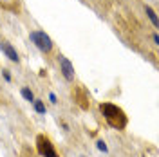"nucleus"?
<instances>
[{"label": "nucleus", "instance_id": "obj_2", "mask_svg": "<svg viewBox=\"0 0 159 157\" xmlns=\"http://www.w3.org/2000/svg\"><path fill=\"white\" fill-rule=\"evenodd\" d=\"M29 38L33 40V43H34L42 52H51V51H52V40H51L43 31H33L29 34Z\"/></svg>", "mask_w": 159, "mask_h": 157}, {"label": "nucleus", "instance_id": "obj_6", "mask_svg": "<svg viewBox=\"0 0 159 157\" xmlns=\"http://www.w3.org/2000/svg\"><path fill=\"white\" fill-rule=\"evenodd\" d=\"M145 11H147V15H148V18L152 20V24H154V25L157 27V16H156V13H154V9L147 6V7H145Z\"/></svg>", "mask_w": 159, "mask_h": 157}, {"label": "nucleus", "instance_id": "obj_7", "mask_svg": "<svg viewBox=\"0 0 159 157\" xmlns=\"http://www.w3.org/2000/svg\"><path fill=\"white\" fill-rule=\"evenodd\" d=\"M22 96H24V98L27 99V101H34V96H33V92H31L29 88H22Z\"/></svg>", "mask_w": 159, "mask_h": 157}, {"label": "nucleus", "instance_id": "obj_5", "mask_svg": "<svg viewBox=\"0 0 159 157\" xmlns=\"http://www.w3.org/2000/svg\"><path fill=\"white\" fill-rule=\"evenodd\" d=\"M0 49H2V52H4L11 61H15V63H18V61H20L18 52L13 49V45H11V43H7V42H0Z\"/></svg>", "mask_w": 159, "mask_h": 157}, {"label": "nucleus", "instance_id": "obj_3", "mask_svg": "<svg viewBox=\"0 0 159 157\" xmlns=\"http://www.w3.org/2000/svg\"><path fill=\"white\" fill-rule=\"evenodd\" d=\"M36 148H38L40 155H43V157H60L58 154H56L54 146H52L51 139L45 137V136H42V134L36 137Z\"/></svg>", "mask_w": 159, "mask_h": 157}, {"label": "nucleus", "instance_id": "obj_1", "mask_svg": "<svg viewBox=\"0 0 159 157\" xmlns=\"http://www.w3.org/2000/svg\"><path fill=\"white\" fill-rule=\"evenodd\" d=\"M99 108H101L103 116H105V119H107V123H109L112 128L123 130V128L127 127V116H125V112H123L119 107L112 105V103H101Z\"/></svg>", "mask_w": 159, "mask_h": 157}, {"label": "nucleus", "instance_id": "obj_11", "mask_svg": "<svg viewBox=\"0 0 159 157\" xmlns=\"http://www.w3.org/2000/svg\"><path fill=\"white\" fill-rule=\"evenodd\" d=\"M154 43H156V45L159 43V36H157V34H154Z\"/></svg>", "mask_w": 159, "mask_h": 157}, {"label": "nucleus", "instance_id": "obj_10", "mask_svg": "<svg viewBox=\"0 0 159 157\" xmlns=\"http://www.w3.org/2000/svg\"><path fill=\"white\" fill-rule=\"evenodd\" d=\"M4 78H6V81H11V74L7 70H4Z\"/></svg>", "mask_w": 159, "mask_h": 157}, {"label": "nucleus", "instance_id": "obj_4", "mask_svg": "<svg viewBox=\"0 0 159 157\" xmlns=\"http://www.w3.org/2000/svg\"><path fill=\"white\" fill-rule=\"evenodd\" d=\"M60 69H61V72H63L65 79H69V81L74 79V67H72V63H70L65 56H60Z\"/></svg>", "mask_w": 159, "mask_h": 157}, {"label": "nucleus", "instance_id": "obj_8", "mask_svg": "<svg viewBox=\"0 0 159 157\" xmlns=\"http://www.w3.org/2000/svg\"><path fill=\"white\" fill-rule=\"evenodd\" d=\"M34 103V110L38 112V114H45V105L42 103V101H33Z\"/></svg>", "mask_w": 159, "mask_h": 157}, {"label": "nucleus", "instance_id": "obj_9", "mask_svg": "<svg viewBox=\"0 0 159 157\" xmlns=\"http://www.w3.org/2000/svg\"><path fill=\"white\" fill-rule=\"evenodd\" d=\"M98 148L101 150V152H107V145H105L103 141H98Z\"/></svg>", "mask_w": 159, "mask_h": 157}]
</instances>
